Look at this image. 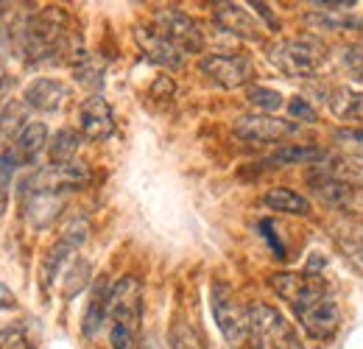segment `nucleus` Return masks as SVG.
<instances>
[{"label":"nucleus","instance_id":"nucleus-1","mask_svg":"<svg viewBox=\"0 0 363 349\" xmlns=\"http://www.w3.org/2000/svg\"><path fill=\"white\" fill-rule=\"evenodd\" d=\"M305 274V271H302ZM288 305L294 310L299 327L311 336V338H318V341H327L338 333L341 327V307L335 302L333 291L318 279V277H311L305 274V282L302 288L288 299Z\"/></svg>","mask_w":363,"mask_h":349},{"label":"nucleus","instance_id":"nucleus-2","mask_svg":"<svg viewBox=\"0 0 363 349\" xmlns=\"http://www.w3.org/2000/svg\"><path fill=\"white\" fill-rule=\"evenodd\" d=\"M143 318V282L126 274L109 291V347L135 349Z\"/></svg>","mask_w":363,"mask_h":349},{"label":"nucleus","instance_id":"nucleus-3","mask_svg":"<svg viewBox=\"0 0 363 349\" xmlns=\"http://www.w3.org/2000/svg\"><path fill=\"white\" fill-rule=\"evenodd\" d=\"M327 59L324 43L313 34L285 37L269 48V62L288 79H313Z\"/></svg>","mask_w":363,"mask_h":349},{"label":"nucleus","instance_id":"nucleus-4","mask_svg":"<svg viewBox=\"0 0 363 349\" xmlns=\"http://www.w3.org/2000/svg\"><path fill=\"white\" fill-rule=\"evenodd\" d=\"M210 310L229 347H243L249 341V307L240 305L227 282L210 285Z\"/></svg>","mask_w":363,"mask_h":349},{"label":"nucleus","instance_id":"nucleus-5","mask_svg":"<svg viewBox=\"0 0 363 349\" xmlns=\"http://www.w3.org/2000/svg\"><path fill=\"white\" fill-rule=\"evenodd\" d=\"M87 235H90V223H87V218H82V216L70 218L62 226L59 240L48 249V255L43 257V268H40V277H43V285L45 288L56 285L62 279V274L67 271V265L76 260V252L84 246Z\"/></svg>","mask_w":363,"mask_h":349},{"label":"nucleus","instance_id":"nucleus-6","mask_svg":"<svg viewBox=\"0 0 363 349\" xmlns=\"http://www.w3.org/2000/svg\"><path fill=\"white\" fill-rule=\"evenodd\" d=\"M249 341L257 349H294L296 336L277 307L266 302L249 305Z\"/></svg>","mask_w":363,"mask_h":349},{"label":"nucleus","instance_id":"nucleus-7","mask_svg":"<svg viewBox=\"0 0 363 349\" xmlns=\"http://www.w3.org/2000/svg\"><path fill=\"white\" fill-rule=\"evenodd\" d=\"M154 28L168 43L177 45L182 53H199V50H204V37H201L199 23L190 14L179 11V9H171V6L157 9L154 11Z\"/></svg>","mask_w":363,"mask_h":349},{"label":"nucleus","instance_id":"nucleus-8","mask_svg":"<svg viewBox=\"0 0 363 349\" xmlns=\"http://www.w3.org/2000/svg\"><path fill=\"white\" fill-rule=\"evenodd\" d=\"M199 70L218 87L224 89H238L246 87L255 76L252 62L243 53H207L199 62Z\"/></svg>","mask_w":363,"mask_h":349},{"label":"nucleus","instance_id":"nucleus-9","mask_svg":"<svg viewBox=\"0 0 363 349\" xmlns=\"http://www.w3.org/2000/svg\"><path fill=\"white\" fill-rule=\"evenodd\" d=\"M308 187H311V193H313L318 204L333 207V210H352L361 201L358 184L333 179V176L321 174L316 168H311V174H308Z\"/></svg>","mask_w":363,"mask_h":349},{"label":"nucleus","instance_id":"nucleus-10","mask_svg":"<svg viewBox=\"0 0 363 349\" xmlns=\"http://www.w3.org/2000/svg\"><path fill=\"white\" fill-rule=\"evenodd\" d=\"M20 204H23V218L31 223V229H48L62 213V193L56 190H40V187H26L20 184Z\"/></svg>","mask_w":363,"mask_h":349},{"label":"nucleus","instance_id":"nucleus-11","mask_svg":"<svg viewBox=\"0 0 363 349\" xmlns=\"http://www.w3.org/2000/svg\"><path fill=\"white\" fill-rule=\"evenodd\" d=\"M299 126L285 121V118H272V115H243L235 121V134L246 143H279L291 134H296Z\"/></svg>","mask_w":363,"mask_h":349},{"label":"nucleus","instance_id":"nucleus-12","mask_svg":"<svg viewBox=\"0 0 363 349\" xmlns=\"http://www.w3.org/2000/svg\"><path fill=\"white\" fill-rule=\"evenodd\" d=\"M135 43L143 50V56L165 70H179L184 62V53L174 43H168L154 26H137L135 28Z\"/></svg>","mask_w":363,"mask_h":349},{"label":"nucleus","instance_id":"nucleus-13","mask_svg":"<svg viewBox=\"0 0 363 349\" xmlns=\"http://www.w3.org/2000/svg\"><path fill=\"white\" fill-rule=\"evenodd\" d=\"M79 131L95 143L115 134V112L104 95H90L79 106Z\"/></svg>","mask_w":363,"mask_h":349},{"label":"nucleus","instance_id":"nucleus-14","mask_svg":"<svg viewBox=\"0 0 363 349\" xmlns=\"http://www.w3.org/2000/svg\"><path fill=\"white\" fill-rule=\"evenodd\" d=\"M213 17H216V23L229 31L232 37H238V40H246V43H260V23L243 9V6H238V3H218L216 6V11H213Z\"/></svg>","mask_w":363,"mask_h":349},{"label":"nucleus","instance_id":"nucleus-15","mask_svg":"<svg viewBox=\"0 0 363 349\" xmlns=\"http://www.w3.org/2000/svg\"><path fill=\"white\" fill-rule=\"evenodd\" d=\"M67 87L59 82V79H48V76H40V79H34L26 92H23V101H26V106H31V109H37V112H59L62 106H65V101H67Z\"/></svg>","mask_w":363,"mask_h":349},{"label":"nucleus","instance_id":"nucleus-16","mask_svg":"<svg viewBox=\"0 0 363 349\" xmlns=\"http://www.w3.org/2000/svg\"><path fill=\"white\" fill-rule=\"evenodd\" d=\"M109 291L112 285L106 279H98L92 285V297L84 310V318H82V336L87 341H95L104 330V324H109Z\"/></svg>","mask_w":363,"mask_h":349},{"label":"nucleus","instance_id":"nucleus-17","mask_svg":"<svg viewBox=\"0 0 363 349\" xmlns=\"http://www.w3.org/2000/svg\"><path fill=\"white\" fill-rule=\"evenodd\" d=\"M28 126V106L26 101L9 98L0 106V154H9V145L20 137V131Z\"/></svg>","mask_w":363,"mask_h":349},{"label":"nucleus","instance_id":"nucleus-18","mask_svg":"<svg viewBox=\"0 0 363 349\" xmlns=\"http://www.w3.org/2000/svg\"><path fill=\"white\" fill-rule=\"evenodd\" d=\"M50 137H48L45 123H28L26 129L20 131V137L11 145V157L17 160V165H28L40 157V151H45Z\"/></svg>","mask_w":363,"mask_h":349},{"label":"nucleus","instance_id":"nucleus-19","mask_svg":"<svg viewBox=\"0 0 363 349\" xmlns=\"http://www.w3.org/2000/svg\"><path fill=\"white\" fill-rule=\"evenodd\" d=\"M263 207H269L272 213H282V216H311V201L291 190V187H272L263 193Z\"/></svg>","mask_w":363,"mask_h":349},{"label":"nucleus","instance_id":"nucleus-20","mask_svg":"<svg viewBox=\"0 0 363 349\" xmlns=\"http://www.w3.org/2000/svg\"><path fill=\"white\" fill-rule=\"evenodd\" d=\"M327 106L335 118L341 121H361L363 118V92H352L350 87L333 89V95H327Z\"/></svg>","mask_w":363,"mask_h":349},{"label":"nucleus","instance_id":"nucleus-21","mask_svg":"<svg viewBox=\"0 0 363 349\" xmlns=\"http://www.w3.org/2000/svg\"><path fill=\"white\" fill-rule=\"evenodd\" d=\"M79 145H82V134L76 129H59L50 143H48V160L50 165H65V162H73L76 154H79Z\"/></svg>","mask_w":363,"mask_h":349},{"label":"nucleus","instance_id":"nucleus-22","mask_svg":"<svg viewBox=\"0 0 363 349\" xmlns=\"http://www.w3.org/2000/svg\"><path fill=\"white\" fill-rule=\"evenodd\" d=\"M324 160V151L316 145H282L266 160L269 165H316Z\"/></svg>","mask_w":363,"mask_h":349},{"label":"nucleus","instance_id":"nucleus-23","mask_svg":"<svg viewBox=\"0 0 363 349\" xmlns=\"http://www.w3.org/2000/svg\"><path fill=\"white\" fill-rule=\"evenodd\" d=\"M90 271H92L90 262L84 260V257H76V260L67 265V271L62 274V294H65V299H73L76 294H82L87 288Z\"/></svg>","mask_w":363,"mask_h":349},{"label":"nucleus","instance_id":"nucleus-24","mask_svg":"<svg viewBox=\"0 0 363 349\" xmlns=\"http://www.w3.org/2000/svg\"><path fill=\"white\" fill-rule=\"evenodd\" d=\"M168 341H171V349H207L204 338L184 318H174L171 333H168Z\"/></svg>","mask_w":363,"mask_h":349},{"label":"nucleus","instance_id":"nucleus-25","mask_svg":"<svg viewBox=\"0 0 363 349\" xmlns=\"http://www.w3.org/2000/svg\"><path fill=\"white\" fill-rule=\"evenodd\" d=\"M76 82L79 84H84V87L92 89V95H98V89L104 84V65L101 62H95L92 56H79V62H76Z\"/></svg>","mask_w":363,"mask_h":349},{"label":"nucleus","instance_id":"nucleus-26","mask_svg":"<svg viewBox=\"0 0 363 349\" xmlns=\"http://www.w3.org/2000/svg\"><path fill=\"white\" fill-rule=\"evenodd\" d=\"M246 98H249V104L255 106V109H260V115H274V112H279L282 109V95L272 87H249L246 89Z\"/></svg>","mask_w":363,"mask_h":349},{"label":"nucleus","instance_id":"nucleus-27","mask_svg":"<svg viewBox=\"0 0 363 349\" xmlns=\"http://www.w3.org/2000/svg\"><path fill=\"white\" fill-rule=\"evenodd\" d=\"M305 20L311 26L327 28V31H352L355 26H361V20L347 17V14H338V11H318V14H308Z\"/></svg>","mask_w":363,"mask_h":349},{"label":"nucleus","instance_id":"nucleus-28","mask_svg":"<svg viewBox=\"0 0 363 349\" xmlns=\"http://www.w3.org/2000/svg\"><path fill=\"white\" fill-rule=\"evenodd\" d=\"M335 145L347 154V157H355V160H363V129L361 126H341L333 134Z\"/></svg>","mask_w":363,"mask_h":349},{"label":"nucleus","instance_id":"nucleus-29","mask_svg":"<svg viewBox=\"0 0 363 349\" xmlns=\"http://www.w3.org/2000/svg\"><path fill=\"white\" fill-rule=\"evenodd\" d=\"M14 168H17V160L9 154H0V218L9 207V193H11V179H14Z\"/></svg>","mask_w":363,"mask_h":349},{"label":"nucleus","instance_id":"nucleus-30","mask_svg":"<svg viewBox=\"0 0 363 349\" xmlns=\"http://www.w3.org/2000/svg\"><path fill=\"white\" fill-rule=\"evenodd\" d=\"M285 109H288V121L291 123H316L318 121V115H316V109L302 98V95H294L288 104H285Z\"/></svg>","mask_w":363,"mask_h":349},{"label":"nucleus","instance_id":"nucleus-31","mask_svg":"<svg viewBox=\"0 0 363 349\" xmlns=\"http://www.w3.org/2000/svg\"><path fill=\"white\" fill-rule=\"evenodd\" d=\"M257 232L269 240V246H272V252H274V257H285V243L277 238V232H274V226H272V221H260L257 223Z\"/></svg>","mask_w":363,"mask_h":349},{"label":"nucleus","instance_id":"nucleus-32","mask_svg":"<svg viewBox=\"0 0 363 349\" xmlns=\"http://www.w3.org/2000/svg\"><path fill=\"white\" fill-rule=\"evenodd\" d=\"M23 344H26V336L20 327L0 330V349H23Z\"/></svg>","mask_w":363,"mask_h":349},{"label":"nucleus","instance_id":"nucleus-33","mask_svg":"<svg viewBox=\"0 0 363 349\" xmlns=\"http://www.w3.org/2000/svg\"><path fill=\"white\" fill-rule=\"evenodd\" d=\"M311 6H316L321 11H347V9L358 6V3L355 0H313Z\"/></svg>","mask_w":363,"mask_h":349},{"label":"nucleus","instance_id":"nucleus-34","mask_svg":"<svg viewBox=\"0 0 363 349\" xmlns=\"http://www.w3.org/2000/svg\"><path fill=\"white\" fill-rule=\"evenodd\" d=\"M3 307H14V294H11V288H6L3 282H0V310Z\"/></svg>","mask_w":363,"mask_h":349},{"label":"nucleus","instance_id":"nucleus-35","mask_svg":"<svg viewBox=\"0 0 363 349\" xmlns=\"http://www.w3.org/2000/svg\"><path fill=\"white\" fill-rule=\"evenodd\" d=\"M6 84H9V73H6V62L0 56V89H6Z\"/></svg>","mask_w":363,"mask_h":349}]
</instances>
